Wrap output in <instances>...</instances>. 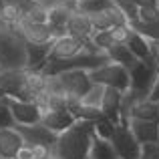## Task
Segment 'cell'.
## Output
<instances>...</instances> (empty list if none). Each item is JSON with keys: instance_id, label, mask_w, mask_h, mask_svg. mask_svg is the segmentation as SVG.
<instances>
[{"instance_id": "obj_1", "label": "cell", "mask_w": 159, "mask_h": 159, "mask_svg": "<svg viewBox=\"0 0 159 159\" xmlns=\"http://www.w3.org/2000/svg\"><path fill=\"white\" fill-rule=\"evenodd\" d=\"M93 137V121H77L57 137L52 145L54 159H87Z\"/></svg>"}, {"instance_id": "obj_2", "label": "cell", "mask_w": 159, "mask_h": 159, "mask_svg": "<svg viewBox=\"0 0 159 159\" xmlns=\"http://www.w3.org/2000/svg\"><path fill=\"white\" fill-rule=\"evenodd\" d=\"M89 79L91 83H101L105 87H113V89L121 91V93H127L129 87H131V77H129V69L115 62H105L99 69L89 70Z\"/></svg>"}, {"instance_id": "obj_3", "label": "cell", "mask_w": 159, "mask_h": 159, "mask_svg": "<svg viewBox=\"0 0 159 159\" xmlns=\"http://www.w3.org/2000/svg\"><path fill=\"white\" fill-rule=\"evenodd\" d=\"M159 65H149V62H141L137 61L135 65L129 69V77H131V91L135 95V99H143L149 95V89H151L153 81L157 77Z\"/></svg>"}, {"instance_id": "obj_4", "label": "cell", "mask_w": 159, "mask_h": 159, "mask_svg": "<svg viewBox=\"0 0 159 159\" xmlns=\"http://www.w3.org/2000/svg\"><path fill=\"white\" fill-rule=\"evenodd\" d=\"M111 145L117 151L119 159H139L141 143L133 137V133L129 131L127 123H117L111 135Z\"/></svg>"}, {"instance_id": "obj_5", "label": "cell", "mask_w": 159, "mask_h": 159, "mask_svg": "<svg viewBox=\"0 0 159 159\" xmlns=\"http://www.w3.org/2000/svg\"><path fill=\"white\" fill-rule=\"evenodd\" d=\"M61 79L62 87H65V95L66 99H79L83 97L87 89L91 87V79H89V70H83V69H69V70H62V73L57 75Z\"/></svg>"}, {"instance_id": "obj_6", "label": "cell", "mask_w": 159, "mask_h": 159, "mask_svg": "<svg viewBox=\"0 0 159 159\" xmlns=\"http://www.w3.org/2000/svg\"><path fill=\"white\" fill-rule=\"evenodd\" d=\"M85 51V40L77 39L73 34H62L54 39L51 44V52H48V61H65V58H73L77 54Z\"/></svg>"}, {"instance_id": "obj_7", "label": "cell", "mask_w": 159, "mask_h": 159, "mask_svg": "<svg viewBox=\"0 0 159 159\" xmlns=\"http://www.w3.org/2000/svg\"><path fill=\"white\" fill-rule=\"evenodd\" d=\"M4 97V95H2ZM12 111V117H14L16 125H34L40 123V115H39V109H36L34 101H22V99H16V97H4Z\"/></svg>"}, {"instance_id": "obj_8", "label": "cell", "mask_w": 159, "mask_h": 159, "mask_svg": "<svg viewBox=\"0 0 159 159\" xmlns=\"http://www.w3.org/2000/svg\"><path fill=\"white\" fill-rule=\"evenodd\" d=\"M20 34L28 44H52L54 39H58L57 32L52 30L48 24H34V22H26L20 20L18 22Z\"/></svg>"}, {"instance_id": "obj_9", "label": "cell", "mask_w": 159, "mask_h": 159, "mask_svg": "<svg viewBox=\"0 0 159 159\" xmlns=\"http://www.w3.org/2000/svg\"><path fill=\"white\" fill-rule=\"evenodd\" d=\"M18 133L22 135L26 145H48L52 147L57 143V133H52L48 127H44L43 123H34V125H16Z\"/></svg>"}, {"instance_id": "obj_10", "label": "cell", "mask_w": 159, "mask_h": 159, "mask_svg": "<svg viewBox=\"0 0 159 159\" xmlns=\"http://www.w3.org/2000/svg\"><path fill=\"white\" fill-rule=\"evenodd\" d=\"M26 69H0V95L4 97H20L24 85Z\"/></svg>"}, {"instance_id": "obj_11", "label": "cell", "mask_w": 159, "mask_h": 159, "mask_svg": "<svg viewBox=\"0 0 159 159\" xmlns=\"http://www.w3.org/2000/svg\"><path fill=\"white\" fill-rule=\"evenodd\" d=\"M127 127L139 143H157V139H159V121L129 119Z\"/></svg>"}, {"instance_id": "obj_12", "label": "cell", "mask_w": 159, "mask_h": 159, "mask_svg": "<svg viewBox=\"0 0 159 159\" xmlns=\"http://www.w3.org/2000/svg\"><path fill=\"white\" fill-rule=\"evenodd\" d=\"M129 119H141V121H159V103L151 101L149 97L135 99L129 105L127 121Z\"/></svg>"}, {"instance_id": "obj_13", "label": "cell", "mask_w": 159, "mask_h": 159, "mask_svg": "<svg viewBox=\"0 0 159 159\" xmlns=\"http://www.w3.org/2000/svg\"><path fill=\"white\" fill-rule=\"evenodd\" d=\"M40 123H43L44 127H48L52 133L61 135V133H62V131H66L70 125L77 123V117H75L66 107H62V109H52V111L48 113V115L44 117Z\"/></svg>"}, {"instance_id": "obj_14", "label": "cell", "mask_w": 159, "mask_h": 159, "mask_svg": "<svg viewBox=\"0 0 159 159\" xmlns=\"http://www.w3.org/2000/svg\"><path fill=\"white\" fill-rule=\"evenodd\" d=\"M121 101H123V93L113 87H105V95H103L101 103V113L113 123H121Z\"/></svg>"}, {"instance_id": "obj_15", "label": "cell", "mask_w": 159, "mask_h": 159, "mask_svg": "<svg viewBox=\"0 0 159 159\" xmlns=\"http://www.w3.org/2000/svg\"><path fill=\"white\" fill-rule=\"evenodd\" d=\"M125 44L129 47V51L133 52V57H135L137 61L149 62V65H157V61L153 58V52H151V44H149V40L145 39L141 32L131 30V34H129V39H127Z\"/></svg>"}, {"instance_id": "obj_16", "label": "cell", "mask_w": 159, "mask_h": 159, "mask_svg": "<svg viewBox=\"0 0 159 159\" xmlns=\"http://www.w3.org/2000/svg\"><path fill=\"white\" fill-rule=\"evenodd\" d=\"M66 34H73V36L83 39V40L89 39V36L93 34V24H91L89 14H85V12L75 8V10L70 12L69 20H66Z\"/></svg>"}, {"instance_id": "obj_17", "label": "cell", "mask_w": 159, "mask_h": 159, "mask_svg": "<svg viewBox=\"0 0 159 159\" xmlns=\"http://www.w3.org/2000/svg\"><path fill=\"white\" fill-rule=\"evenodd\" d=\"M22 145H24V139L16 127L0 129V159H12Z\"/></svg>"}, {"instance_id": "obj_18", "label": "cell", "mask_w": 159, "mask_h": 159, "mask_svg": "<svg viewBox=\"0 0 159 159\" xmlns=\"http://www.w3.org/2000/svg\"><path fill=\"white\" fill-rule=\"evenodd\" d=\"M51 44H28L26 43V69L28 70H43L48 62Z\"/></svg>"}, {"instance_id": "obj_19", "label": "cell", "mask_w": 159, "mask_h": 159, "mask_svg": "<svg viewBox=\"0 0 159 159\" xmlns=\"http://www.w3.org/2000/svg\"><path fill=\"white\" fill-rule=\"evenodd\" d=\"M87 159H119V155H117V151L113 149V145H111V141H109V139L93 137Z\"/></svg>"}, {"instance_id": "obj_20", "label": "cell", "mask_w": 159, "mask_h": 159, "mask_svg": "<svg viewBox=\"0 0 159 159\" xmlns=\"http://www.w3.org/2000/svg\"><path fill=\"white\" fill-rule=\"evenodd\" d=\"M105 54H107V58L111 62L121 65V66H125V69H131V66L137 62V58L133 57V52L129 51L127 44H113V47L109 48Z\"/></svg>"}, {"instance_id": "obj_21", "label": "cell", "mask_w": 159, "mask_h": 159, "mask_svg": "<svg viewBox=\"0 0 159 159\" xmlns=\"http://www.w3.org/2000/svg\"><path fill=\"white\" fill-rule=\"evenodd\" d=\"M103 95H105V85H101V83H91V87L83 93V97L79 99V103H81L83 107L101 109Z\"/></svg>"}, {"instance_id": "obj_22", "label": "cell", "mask_w": 159, "mask_h": 159, "mask_svg": "<svg viewBox=\"0 0 159 159\" xmlns=\"http://www.w3.org/2000/svg\"><path fill=\"white\" fill-rule=\"evenodd\" d=\"M22 20V10L16 2H0V22L10 24V26H18Z\"/></svg>"}, {"instance_id": "obj_23", "label": "cell", "mask_w": 159, "mask_h": 159, "mask_svg": "<svg viewBox=\"0 0 159 159\" xmlns=\"http://www.w3.org/2000/svg\"><path fill=\"white\" fill-rule=\"evenodd\" d=\"M22 20L34 22V24H48V8L34 0V2L30 4V8L22 14Z\"/></svg>"}, {"instance_id": "obj_24", "label": "cell", "mask_w": 159, "mask_h": 159, "mask_svg": "<svg viewBox=\"0 0 159 159\" xmlns=\"http://www.w3.org/2000/svg\"><path fill=\"white\" fill-rule=\"evenodd\" d=\"M89 43L93 44L99 52H107L109 48L115 44V40H113V36H111L109 30H93V34L89 36Z\"/></svg>"}, {"instance_id": "obj_25", "label": "cell", "mask_w": 159, "mask_h": 159, "mask_svg": "<svg viewBox=\"0 0 159 159\" xmlns=\"http://www.w3.org/2000/svg\"><path fill=\"white\" fill-rule=\"evenodd\" d=\"M113 4V0H77L75 8L85 14H93V12H101Z\"/></svg>"}, {"instance_id": "obj_26", "label": "cell", "mask_w": 159, "mask_h": 159, "mask_svg": "<svg viewBox=\"0 0 159 159\" xmlns=\"http://www.w3.org/2000/svg\"><path fill=\"white\" fill-rule=\"evenodd\" d=\"M113 4H115V6L119 8V12L125 16L127 24L137 22V12H139V6H137L135 0H113Z\"/></svg>"}, {"instance_id": "obj_27", "label": "cell", "mask_w": 159, "mask_h": 159, "mask_svg": "<svg viewBox=\"0 0 159 159\" xmlns=\"http://www.w3.org/2000/svg\"><path fill=\"white\" fill-rule=\"evenodd\" d=\"M113 129H115V123H113V121H109L107 117H99L97 121H93L95 137H99V139H111Z\"/></svg>"}, {"instance_id": "obj_28", "label": "cell", "mask_w": 159, "mask_h": 159, "mask_svg": "<svg viewBox=\"0 0 159 159\" xmlns=\"http://www.w3.org/2000/svg\"><path fill=\"white\" fill-rule=\"evenodd\" d=\"M131 28H133V30H137V32H141L147 40H159V20L149 22V24L135 22V24H131Z\"/></svg>"}, {"instance_id": "obj_29", "label": "cell", "mask_w": 159, "mask_h": 159, "mask_svg": "<svg viewBox=\"0 0 159 159\" xmlns=\"http://www.w3.org/2000/svg\"><path fill=\"white\" fill-rule=\"evenodd\" d=\"M159 20V4H153V6H139V12H137V22L141 24H149ZM135 24V22H133Z\"/></svg>"}, {"instance_id": "obj_30", "label": "cell", "mask_w": 159, "mask_h": 159, "mask_svg": "<svg viewBox=\"0 0 159 159\" xmlns=\"http://www.w3.org/2000/svg\"><path fill=\"white\" fill-rule=\"evenodd\" d=\"M10 127H16V121L12 117V111L8 107L6 99L0 95V129H10Z\"/></svg>"}, {"instance_id": "obj_31", "label": "cell", "mask_w": 159, "mask_h": 159, "mask_svg": "<svg viewBox=\"0 0 159 159\" xmlns=\"http://www.w3.org/2000/svg\"><path fill=\"white\" fill-rule=\"evenodd\" d=\"M131 24H115V26L109 28V32H111L113 40H115V44H125L129 39V34H131Z\"/></svg>"}, {"instance_id": "obj_32", "label": "cell", "mask_w": 159, "mask_h": 159, "mask_svg": "<svg viewBox=\"0 0 159 159\" xmlns=\"http://www.w3.org/2000/svg\"><path fill=\"white\" fill-rule=\"evenodd\" d=\"M139 159H159V145L157 143H141Z\"/></svg>"}, {"instance_id": "obj_33", "label": "cell", "mask_w": 159, "mask_h": 159, "mask_svg": "<svg viewBox=\"0 0 159 159\" xmlns=\"http://www.w3.org/2000/svg\"><path fill=\"white\" fill-rule=\"evenodd\" d=\"M34 159H51L52 157V147L48 145H30Z\"/></svg>"}, {"instance_id": "obj_34", "label": "cell", "mask_w": 159, "mask_h": 159, "mask_svg": "<svg viewBox=\"0 0 159 159\" xmlns=\"http://www.w3.org/2000/svg\"><path fill=\"white\" fill-rule=\"evenodd\" d=\"M12 159H34V155H32V147L24 143L22 147L14 153V157H12Z\"/></svg>"}, {"instance_id": "obj_35", "label": "cell", "mask_w": 159, "mask_h": 159, "mask_svg": "<svg viewBox=\"0 0 159 159\" xmlns=\"http://www.w3.org/2000/svg\"><path fill=\"white\" fill-rule=\"evenodd\" d=\"M151 101H157L159 103V75L155 77V81H153V85H151V89H149V95H147Z\"/></svg>"}, {"instance_id": "obj_36", "label": "cell", "mask_w": 159, "mask_h": 159, "mask_svg": "<svg viewBox=\"0 0 159 159\" xmlns=\"http://www.w3.org/2000/svg\"><path fill=\"white\" fill-rule=\"evenodd\" d=\"M149 44H151L153 58H155V61H157V65H159V40H149Z\"/></svg>"}, {"instance_id": "obj_37", "label": "cell", "mask_w": 159, "mask_h": 159, "mask_svg": "<svg viewBox=\"0 0 159 159\" xmlns=\"http://www.w3.org/2000/svg\"><path fill=\"white\" fill-rule=\"evenodd\" d=\"M137 6H153V4H157V0H135Z\"/></svg>"}, {"instance_id": "obj_38", "label": "cell", "mask_w": 159, "mask_h": 159, "mask_svg": "<svg viewBox=\"0 0 159 159\" xmlns=\"http://www.w3.org/2000/svg\"><path fill=\"white\" fill-rule=\"evenodd\" d=\"M65 2H73V4H75V2H77V0H65Z\"/></svg>"}, {"instance_id": "obj_39", "label": "cell", "mask_w": 159, "mask_h": 159, "mask_svg": "<svg viewBox=\"0 0 159 159\" xmlns=\"http://www.w3.org/2000/svg\"><path fill=\"white\" fill-rule=\"evenodd\" d=\"M157 75H159V70H157Z\"/></svg>"}, {"instance_id": "obj_40", "label": "cell", "mask_w": 159, "mask_h": 159, "mask_svg": "<svg viewBox=\"0 0 159 159\" xmlns=\"http://www.w3.org/2000/svg\"><path fill=\"white\" fill-rule=\"evenodd\" d=\"M51 159H54V157H51Z\"/></svg>"}]
</instances>
